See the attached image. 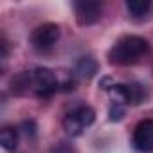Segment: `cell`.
<instances>
[{
    "label": "cell",
    "instance_id": "cell-2",
    "mask_svg": "<svg viewBox=\"0 0 153 153\" xmlns=\"http://www.w3.org/2000/svg\"><path fill=\"white\" fill-rule=\"evenodd\" d=\"M148 54V42L137 34H126L119 38L108 51V61L112 65H133Z\"/></svg>",
    "mask_w": 153,
    "mask_h": 153
},
{
    "label": "cell",
    "instance_id": "cell-9",
    "mask_svg": "<svg viewBox=\"0 0 153 153\" xmlns=\"http://www.w3.org/2000/svg\"><path fill=\"white\" fill-rule=\"evenodd\" d=\"M0 144L6 151H15L18 148V130L13 126H4L0 131Z\"/></svg>",
    "mask_w": 153,
    "mask_h": 153
},
{
    "label": "cell",
    "instance_id": "cell-8",
    "mask_svg": "<svg viewBox=\"0 0 153 153\" xmlns=\"http://www.w3.org/2000/svg\"><path fill=\"white\" fill-rule=\"evenodd\" d=\"M97 68H99V65H97V61L92 56H83V58H79L78 61H76L72 76L81 78V79H90V78L96 76Z\"/></svg>",
    "mask_w": 153,
    "mask_h": 153
},
{
    "label": "cell",
    "instance_id": "cell-11",
    "mask_svg": "<svg viewBox=\"0 0 153 153\" xmlns=\"http://www.w3.org/2000/svg\"><path fill=\"white\" fill-rule=\"evenodd\" d=\"M108 115H110V121H121L124 117V105L112 101L110 110H108Z\"/></svg>",
    "mask_w": 153,
    "mask_h": 153
},
{
    "label": "cell",
    "instance_id": "cell-4",
    "mask_svg": "<svg viewBox=\"0 0 153 153\" xmlns=\"http://www.w3.org/2000/svg\"><path fill=\"white\" fill-rule=\"evenodd\" d=\"M114 103L121 105H140L148 97V88L140 83H114L106 90Z\"/></svg>",
    "mask_w": 153,
    "mask_h": 153
},
{
    "label": "cell",
    "instance_id": "cell-7",
    "mask_svg": "<svg viewBox=\"0 0 153 153\" xmlns=\"http://www.w3.org/2000/svg\"><path fill=\"white\" fill-rule=\"evenodd\" d=\"M131 144L140 153H153V119H142L133 128Z\"/></svg>",
    "mask_w": 153,
    "mask_h": 153
},
{
    "label": "cell",
    "instance_id": "cell-6",
    "mask_svg": "<svg viewBox=\"0 0 153 153\" xmlns=\"http://www.w3.org/2000/svg\"><path fill=\"white\" fill-rule=\"evenodd\" d=\"M79 25H94L103 16V4L96 0H78L72 4Z\"/></svg>",
    "mask_w": 153,
    "mask_h": 153
},
{
    "label": "cell",
    "instance_id": "cell-12",
    "mask_svg": "<svg viewBox=\"0 0 153 153\" xmlns=\"http://www.w3.org/2000/svg\"><path fill=\"white\" fill-rule=\"evenodd\" d=\"M22 128H24L22 131H24L25 135H29V133H31V135H34V131H36L34 121H24V123H22Z\"/></svg>",
    "mask_w": 153,
    "mask_h": 153
},
{
    "label": "cell",
    "instance_id": "cell-10",
    "mask_svg": "<svg viewBox=\"0 0 153 153\" xmlns=\"http://www.w3.org/2000/svg\"><path fill=\"white\" fill-rule=\"evenodd\" d=\"M126 9H128L130 16L144 18L148 15V11L151 9V2H149V0H128V2H126Z\"/></svg>",
    "mask_w": 153,
    "mask_h": 153
},
{
    "label": "cell",
    "instance_id": "cell-1",
    "mask_svg": "<svg viewBox=\"0 0 153 153\" xmlns=\"http://www.w3.org/2000/svg\"><path fill=\"white\" fill-rule=\"evenodd\" d=\"M15 94H34L40 99H49L59 90L58 76L47 67H36L33 70L20 72L13 79Z\"/></svg>",
    "mask_w": 153,
    "mask_h": 153
},
{
    "label": "cell",
    "instance_id": "cell-3",
    "mask_svg": "<svg viewBox=\"0 0 153 153\" xmlns=\"http://www.w3.org/2000/svg\"><path fill=\"white\" fill-rule=\"evenodd\" d=\"M96 121V112L92 106L88 105H79L72 108L61 121L63 130L67 131V135L70 137H79L88 126H92Z\"/></svg>",
    "mask_w": 153,
    "mask_h": 153
},
{
    "label": "cell",
    "instance_id": "cell-13",
    "mask_svg": "<svg viewBox=\"0 0 153 153\" xmlns=\"http://www.w3.org/2000/svg\"><path fill=\"white\" fill-rule=\"evenodd\" d=\"M54 153H72V149L67 146V144H58L54 148Z\"/></svg>",
    "mask_w": 153,
    "mask_h": 153
},
{
    "label": "cell",
    "instance_id": "cell-5",
    "mask_svg": "<svg viewBox=\"0 0 153 153\" xmlns=\"http://www.w3.org/2000/svg\"><path fill=\"white\" fill-rule=\"evenodd\" d=\"M59 36H61L59 25L52 24V22H47V24H42V25L33 29V33L29 36V42L36 51H49L58 43Z\"/></svg>",
    "mask_w": 153,
    "mask_h": 153
}]
</instances>
